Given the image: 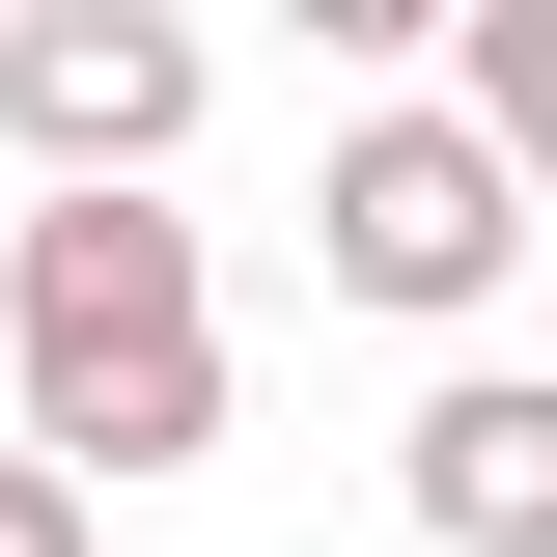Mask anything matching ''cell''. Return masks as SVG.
<instances>
[{
    "label": "cell",
    "instance_id": "obj_1",
    "mask_svg": "<svg viewBox=\"0 0 557 557\" xmlns=\"http://www.w3.org/2000/svg\"><path fill=\"white\" fill-rule=\"evenodd\" d=\"M0 446L57 502L223 474V251L168 196H28L0 223Z\"/></svg>",
    "mask_w": 557,
    "mask_h": 557
},
{
    "label": "cell",
    "instance_id": "obj_5",
    "mask_svg": "<svg viewBox=\"0 0 557 557\" xmlns=\"http://www.w3.org/2000/svg\"><path fill=\"white\" fill-rule=\"evenodd\" d=\"M0 557H84V502H57V474H28V446H0Z\"/></svg>",
    "mask_w": 557,
    "mask_h": 557
},
{
    "label": "cell",
    "instance_id": "obj_4",
    "mask_svg": "<svg viewBox=\"0 0 557 557\" xmlns=\"http://www.w3.org/2000/svg\"><path fill=\"white\" fill-rule=\"evenodd\" d=\"M391 502H418V557H557V391L530 362H446L391 418Z\"/></svg>",
    "mask_w": 557,
    "mask_h": 557
},
{
    "label": "cell",
    "instance_id": "obj_3",
    "mask_svg": "<svg viewBox=\"0 0 557 557\" xmlns=\"http://www.w3.org/2000/svg\"><path fill=\"white\" fill-rule=\"evenodd\" d=\"M196 112H223L196 0H0V139H28V196H168Z\"/></svg>",
    "mask_w": 557,
    "mask_h": 557
},
{
    "label": "cell",
    "instance_id": "obj_2",
    "mask_svg": "<svg viewBox=\"0 0 557 557\" xmlns=\"http://www.w3.org/2000/svg\"><path fill=\"white\" fill-rule=\"evenodd\" d=\"M307 278H335V307H391V335H474L502 278H530V196L446 139V84L335 112V168H307Z\"/></svg>",
    "mask_w": 557,
    "mask_h": 557
}]
</instances>
